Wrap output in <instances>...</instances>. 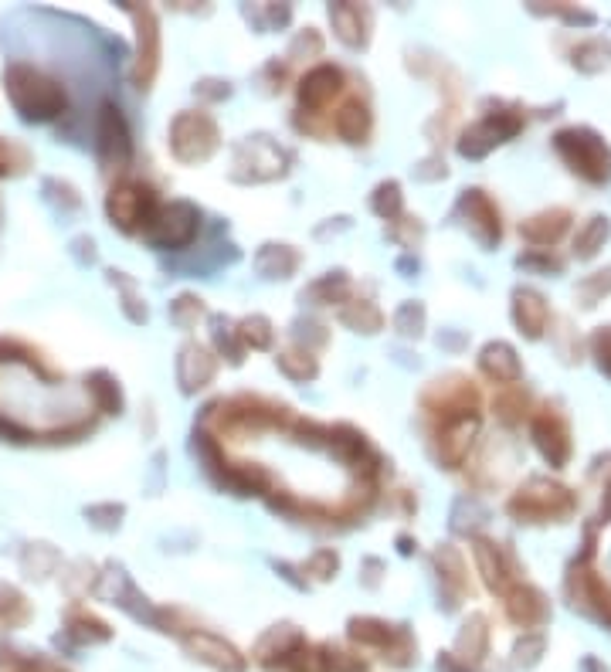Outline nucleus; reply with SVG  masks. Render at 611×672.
Masks as SVG:
<instances>
[{"label":"nucleus","mask_w":611,"mask_h":672,"mask_svg":"<svg viewBox=\"0 0 611 672\" xmlns=\"http://www.w3.org/2000/svg\"><path fill=\"white\" fill-rule=\"evenodd\" d=\"M554 150L561 160L584 177L588 184H608L611 180V146L588 126H567L554 136Z\"/></svg>","instance_id":"nucleus-1"},{"label":"nucleus","mask_w":611,"mask_h":672,"mask_svg":"<svg viewBox=\"0 0 611 672\" xmlns=\"http://www.w3.org/2000/svg\"><path fill=\"white\" fill-rule=\"evenodd\" d=\"M578 499L567 486L550 479H530L527 486H520L510 496L506 510L516 516L520 523H547V520H564V516L574 513Z\"/></svg>","instance_id":"nucleus-2"},{"label":"nucleus","mask_w":611,"mask_h":672,"mask_svg":"<svg viewBox=\"0 0 611 672\" xmlns=\"http://www.w3.org/2000/svg\"><path fill=\"white\" fill-rule=\"evenodd\" d=\"M7 92H11L14 106L28 119H51L65 109V92L58 82L45 79L41 72H34L28 65H11L4 75Z\"/></svg>","instance_id":"nucleus-3"},{"label":"nucleus","mask_w":611,"mask_h":672,"mask_svg":"<svg viewBox=\"0 0 611 672\" xmlns=\"http://www.w3.org/2000/svg\"><path fill=\"white\" fill-rule=\"evenodd\" d=\"M218 123L201 109H187L170 123V150L180 163H204L218 150Z\"/></svg>","instance_id":"nucleus-4"},{"label":"nucleus","mask_w":611,"mask_h":672,"mask_svg":"<svg viewBox=\"0 0 611 672\" xmlns=\"http://www.w3.org/2000/svg\"><path fill=\"white\" fill-rule=\"evenodd\" d=\"M106 211H109V218H113V224H119L123 231H140V228H150V221L157 218L160 204H157V194H153L146 184L123 180V184H116L113 191H109Z\"/></svg>","instance_id":"nucleus-5"},{"label":"nucleus","mask_w":611,"mask_h":672,"mask_svg":"<svg viewBox=\"0 0 611 672\" xmlns=\"http://www.w3.org/2000/svg\"><path fill=\"white\" fill-rule=\"evenodd\" d=\"M567 591H571V598H574V608L588 611V615L601 618V622H611V588L601 581L595 567H591V544L578 564L571 567Z\"/></svg>","instance_id":"nucleus-6"},{"label":"nucleus","mask_w":611,"mask_h":672,"mask_svg":"<svg viewBox=\"0 0 611 672\" xmlns=\"http://www.w3.org/2000/svg\"><path fill=\"white\" fill-rule=\"evenodd\" d=\"M520 129H523V116H516V112H489V116H483L479 123H472L466 133H462L459 153L469 160H479L486 157L493 146L513 140Z\"/></svg>","instance_id":"nucleus-7"},{"label":"nucleus","mask_w":611,"mask_h":672,"mask_svg":"<svg viewBox=\"0 0 611 672\" xmlns=\"http://www.w3.org/2000/svg\"><path fill=\"white\" fill-rule=\"evenodd\" d=\"M197 221H201V214H197L194 204L174 201L157 211V218L150 221L146 235H150L153 245H160V248H184V245H191L197 235Z\"/></svg>","instance_id":"nucleus-8"},{"label":"nucleus","mask_w":611,"mask_h":672,"mask_svg":"<svg viewBox=\"0 0 611 672\" xmlns=\"http://www.w3.org/2000/svg\"><path fill=\"white\" fill-rule=\"evenodd\" d=\"M479 435V411H462V415L442 418V428H438L435 448H438V462L445 469H459L466 462L472 442Z\"/></svg>","instance_id":"nucleus-9"},{"label":"nucleus","mask_w":611,"mask_h":672,"mask_svg":"<svg viewBox=\"0 0 611 672\" xmlns=\"http://www.w3.org/2000/svg\"><path fill=\"white\" fill-rule=\"evenodd\" d=\"M533 445L540 448V455L554 465V469H564L567 462H571V452H574V442H571V428H567V421L557 415L554 408H540L537 415H533Z\"/></svg>","instance_id":"nucleus-10"},{"label":"nucleus","mask_w":611,"mask_h":672,"mask_svg":"<svg viewBox=\"0 0 611 672\" xmlns=\"http://www.w3.org/2000/svg\"><path fill=\"white\" fill-rule=\"evenodd\" d=\"M459 211L466 218V228L476 235V241L483 248H496L499 238H503V218H499L496 201L486 191L472 187V191H462L459 197Z\"/></svg>","instance_id":"nucleus-11"},{"label":"nucleus","mask_w":611,"mask_h":672,"mask_svg":"<svg viewBox=\"0 0 611 672\" xmlns=\"http://www.w3.org/2000/svg\"><path fill=\"white\" fill-rule=\"evenodd\" d=\"M136 17V85L150 89L160 68V24L150 7H133Z\"/></svg>","instance_id":"nucleus-12"},{"label":"nucleus","mask_w":611,"mask_h":672,"mask_svg":"<svg viewBox=\"0 0 611 672\" xmlns=\"http://www.w3.org/2000/svg\"><path fill=\"white\" fill-rule=\"evenodd\" d=\"M343 89V72L337 65H316L309 68L299 82V106L306 112H323Z\"/></svg>","instance_id":"nucleus-13"},{"label":"nucleus","mask_w":611,"mask_h":672,"mask_svg":"<svg viewBox=\"0 0 611 672\" xmlns=\"http://www.w3.org/2000/svg\"><path fill=\"white\" fill-rule=\"evenodd\" d=\"M235 167H248L242 180H272L286 170V153L275 150L269 140H252V143L238 146Z\"/></svg>","instance_id":"nucleus-14"},{"label":"nucleus","mask_w":611,"mask_h":672,"mask_svg":"<svg viewBox=\"0 0 611 672\" xmlns=\"http://www.w3.org/2000/svg\"><path fill=\"white\" fill-rule=\"evenodd\" d=\"M472 557H476V567L479 574L486 577V584L499 594H506L513 588V567H510V557L503 554V547L493 544L489 537H476L472 540Z\"/></svg>","instance_id":"nucleus-15"},{"label":"nucleus","mask_w":611,"mask_h":672,"mask_svg":"<svg viewBox=\"0 0 611 672\" xmlns=\"http://www.w3.org/2000/svg\"><path fill=\"white\" fill-rule=\"evenodd\" d=\"M214 370H218V357H214L204 343H194V340L184 343L177 360V377L184 391H201L204 384H211Z\"/></svg>","instance_id":"nucleus-16"},{"label":"nucleus","mask_w":611,"mask_h":672,"mask_svg":"<svg viewBox=\"0 0 611 672\" xmlns=\"http://www.w3.org/2000/svg\"><path fill=\"white\" fill-rule=\"evenodd\" d=\"M506 615H510L516 625L533 628V625L547 622L550 605H547L544 594L533 588V584H520V581H516L513 588L506 591Z\"/></svg>","instance_id":"nucleus-17"},{"label":"nucleus","mask_w":611,"mask_h":672,"mask_svg":"<svg viewBox=\"0 0 611 672\" xmlns=\"http://www.w3.org/2000/svg\"><path fill=\"white\" fill-rule=\"evenodd\" d=\"M513 320L520 326V333H527L530 340H540L550 323L547 299L537 289H516L513 292Z\"/></svg>","instance_id":"nucleus-18"},{"label":"nucleus","mask_w":611,"mask_h":672,"mask_svg":"<svg viewBox=\"0 0 611 672\" xmlns=\"http://www.w3.org/2000/svg\"><path fill=\"white\" fill-rule=\"evenodd\" d=\"M479 370L496 384H516L523 377V364L510 343H486L479 353Z\"/></svg>","instance_id":"nucleus-19"},{"label":"nucleus","mask_w":611,"mask_h":672,"mask_svg":"<svg viewBox=\"0 0 611 672\" xmlns=\"http://www.w3.org/2000/svg\"><path fill=\"white\" fill-rule=\"evenodd\" d=\"M571 228V211L567 208H550V211H540L533 214V218H527L520 224V235L530 241V245H554V241H561L564 231Z\"/></svg>","instance_id":"nucleus-20"},{"label":"nucleus","mask_w":611,"mask_h":672,"mask_svg":"<svg viewBox=\"0 0 611 672\" xmlns=\"http://www.w3.org/2000/svg\"><path fill=\"white\" fill-rule=\"evenodd\" d=\"M187 649H191L197 659L211 662V666H218V669H228V672H242L245 669V659L238 656V652L231 649L225 639H218V635H208V632L187 635Z\"/></svg>","instance_id":"nucleus-21"},{"label":"nucleus","mask_w":611,"mask_h":672,"mask_svg":"<svg viewBox=\"0 0 611 672\" xmlns=\"http://www.w3.org/2000/svg\"><path fill=\"white\" fill-rule=\"evenodd\" d=\"M99 150H102V157L113 160V163L129 160V133H126V123H123V116H119V109H113V106H102Z\"/></svg>","instance_id":"nucleus-22"},{"label":"nucleus","mask_w":611,"mask_h":672,"mask_svg":"<svg viewBox=\"0 0 611 672\" xmlns=\"http://www.w3.org/2000/svg\"><path fill=\"white\" fill-rule=\"evenodd\" d=\"M333 129H337L340 140L364 143L370 136V109H367V102H360V99L343 102L340 112L333 116Z\"/></svg>","instance_id":"nucleus-23"},{"label":"nucleus","mask_w":611,"mask_h":672,"mask_svg":"<svg viewBox=\"0 0 611 672\" xmlns=\"http://www.w3.org/2000/svg\"><path fill=\"white\" fill-rule=\"evenodd\" d=\"M330 21L337 38L347 41V45H364L367 41V14L357 4H333Z\"/></svg>","instance_id":"nucleus-24"},{"label":"nucleus","mask_w":611,"mask_h":672,"mask_svg":"<svg viewBox=\"0 0 611 672\" xmlns=\"http://www.w3.org/2000/svg\"><path fill=\"white\" fill-rule=\"evenodd\" d=\"M258 272L265 279H289L299 269V252L292 245H265L255 258Z\"/></svg>","instance_id":"nucleus-25"},{"label":"nucleus","mask_w":611,"mask_h":672,"mask_svg":"<svg viewBox=\"0 0 611 672\" xmlns=\"http://www.w3.org/2000/svg\"><path fill=\"white\" fill-rule=\"evenodd\" d=\"M435 567H438V574H442L445 588H452L455 594H466L469 591L466 560H462V554L452 544H442L435 550Z\"/></svg>","instance_id":"nucleus-26"},{"label":"nucleus","mask_w":611,"mask_h":672,"mask_svg":"<svg viewBox=\"0 0 611 672\" xmlns=\"http://www.w3.org/2000/svg\"><path fill=\"white\" fill-rule=\"evenodd\" d=\"M611 238V221L605 214H595V218H588L578 228V235H574V255L578 258H595L601 248H605V241Z\"/></svg>","instance_id":"nucleus-27"},{"label":"nucleus","mask_w":611,"mask_h":672,"mask_svg":"<svg viewBox=\"0 0 611 672\" xmlns=\"http://www.w3.org/2000/svg\"><path fill=\"white\" fill-rule=\"evenodd\" d=\"M340 316H343V323L354 326V330H360V333H377L384 323L381 309L370 303V299H347V306H343Z\"/></svg>","instance_id":"nucleus-28"},{"label":"nucleus","mask_w":611,"mask_h":672,"mask_svg":"<svg viewBox=\"0 0 611 672\" xmlns=\"http://www.w3.org/2000/svg\"><path fill=\"white\" fill-rule=\"evenodd\" d=\"M574 68H581V72H601L608 62H611V41L608 38H588L581 41L578 48H574Z\"/></svg>","instance_id":"nucleus-29"},{"label":"nucleus","mask_w":611,"mask_h":672,"mask_svg":"<svg viewBox=\"0 0 611 672\" xmlns=\"http://www.w3.org/2000/svg\"><path fill=\"white\" fill-rule=\"evenodd\" d=\"M350 635H354L357 642H364V645H381V649L387 652V649H391V642L398 639L401 632H394L391 625L377 622V618H354V622H350Z\"/></svg>","instance_id":"nucleus-30"},{"label":"nucleus","mask_w":611,"mask_h":672,"mask_svg":"<svg viewBox=\"0 0 611 672\" xmlns=\"http://www.w3.org/2000/svg\"><path fill=\"white\" fill-rule=\"evenodd\" d=\"M496 418L503 421V425H520L523 421V415H527V408H530V394L523 391V387H510V391H503V394H496Z\"/></svg>","instance_id":"nucleus-31"},{"label":"nucleus","mask_w":611,"mask_h":672,"mask_svg":"<svg viewBox=\"0 0 611 672\" xmlns=\"http://www.w3.org/2000/svg\"><path fill=\"white\" fill-rule=\"evenodd\" d=\"M279 367L286 370L292 381H313L316 374H320V364H316V357L303 347H292V350H282L279 353Z\"/></svg>","instance_id":"nucleus-32"},{"label":"nucleus","mask_w":611,"mask_h":672,"mask_svg":"<svg viewBox=\"0 0 611 672\" xmlns=\"http://www.w3.org/2000/svg\"><path fill=\"white\" fill-rule=\"evenodd\" d=\"M235 336L245 343V347L265 350V347H272V323L265 320V316H248V320L238 323Z\"/></svg>","instance_id":"nucleus-33"},{"label":"nucleus","mask_w":611,"mask_h":672,"mask_svg":"<svg viewBox=\"0 0 611 672\" xmlns=\"http://www.w3.org/2000/svg\"><path fill=\"white\" fill-rule=\"evenodd\" d=\"M347 296H350L347 275H326V279H320L309 289V299H316V303H347Z\"/></svg>","instance_id":"nucleus-34"},{"label":"nucleus","mask_w":611,"mask_h":672,"mask_svg":"<svg viewBox=\"0 0 611 672\" xmlns=\"http://www.w3.org/2000/svg\"><path fill=\"white\" fill-rule=\"evenodd\" d=\"M605 296H611V269H601L595 275H588V279H581V286H578L581 306L591 309V306H598Z\"/></svg>","instance_id":"nucleus-35"},{"label":"nucleus","mask_w":611,"mask_h":672,"mask_svg":"<svg viewBox=\"0 0 611 672\" xmlns=\"http://www.w3.org/2000/svg\"><path fill=\"white\" fill-rule=\"evenodd\" d=\"M401 187L394 184V180H387V184H381L374 191V211L381 214V218H387V221H394V218H401Z\"/></svg>","instance_id":"nucleus-36"},{"label":"nucleus","mask_w":611,"mask_h":672,"mask_svg":"<svg viewBox=\"0 0 611 672\" xmlns=\"http://www.w3.org/2000/svg\"><path fill=\"white\" fill-rule=\"evenodd\" d=\"M483 645H486V618L483 615H472L466 622V628H462V635H459V649L472 652V659H479Z\"/></svg>","instance_id":"nucleus-37"},{"label":"nucleus","mask_w":611,"mask_h":672,"mask_svg":"<svg viewBox=\"0 0 611 672\" xmlns=\"http://www.w3.org/2000/svg\"><path fill=\"white\" fill-rule=\"evenodd\" d=\"M170 316H174L177 326H184V330H191V326H197V320L204 316V303L197 296H180L174 306H170Z\"/></svg>","instance_id":"nucleus-38"},{"label":"nucleus","mask_w":611,"mask_h":672,"mask_svg":"<svg viewBox=\"0 0 611 672\" xmlns=\"http://www.w3.org/2000/svg\"><path fill=\"white\" fill-rule=\"evenodd\" d=\"M394 326H398L404 336H418L421 326H425V306H421V303H404L398 313H394Z\"/></svg>","instance_id":"nucleus-39"},{"label":"nucleus","mask_w":611,"mask_h":672,"mask_svg":"<svg viewBox=\"0 0 611 672\" xmlns=\"http://www.w3.org/2000/svg\"><path fill=\"white\" fill-rule=\"evenodd\" d=\"M28 163H31L28 150H21L17 143L0 140V177H4V174H21Z\"/></svg>","instance_id":"nucleus-40"},{"label":"nucleus","mask_w":611,"mask_h":672,"mask_svg":"<svg viewBox=\"0 0 611 672\" xmlns=\"http://www.w3.org/2000/svg\"><path fill=\"white\" fill-rule=\"evenodd\" d=\"M89 391L96 394L99 404H102V408H106V411H119V391H116V384L109 381L106 374H96V377H92Z\"/></svg>","instance_id":"nucleus-41"},{"label":"nucleus","mask_w":611,"mask_h":672,"mask_svg":"<svg viewBox=\"0 0 611 672\" xmlns=\"http://www.w3.org/2000/svg\"><path fill=\"white\" fill-rule=\"evenodd\" d=\"M591 353H595L598 367L611 377V326L595 330V336H591Z\"/></svg>","instance_id":"nucleus-42"},{"label":"nucleus","mask_w":611,"mask_h":672,"mask_svg":"<svg viewBox=\"0 0 611 672\" xmlns=\"http://www.w3.org/2000/svg\"><path fill=\"white\" fill-rule=\"evenodd\" d=\"M337 567H340V557L333 554V550H320V554H313V557H309L306 571L313 574V577H320V581H326V577H333V574H337Z\"/></svg>","instance_id":"nucleus-43"},{"label":"nucleus","mask_w":611,"mask_h":672,"mask_svg":"<svg viewBox=\"0 0 611 672\" xmlns=\"http://www.w3.org/2000/svg\"><path fill=\"white\" fill-rule=\"evenodd\" d=\"M520 265H527V269H544V272H561L564 269V262L561 258H554V255H520Z\"/></svg>","instance_id":"nucleus-44"},{"label":"nucleus","mask_w":611,"mask_h":672,"mask_svg":"<svg viewBox=\"0 0 611 672\" xmlns=\"http://www.w3.org/2000/svg\"><path fill=\"white\" fill-rule=\"evenodd\" d=\"M611 520V482L605 486V503H601V523Z\"/></svg>","instance_id":"nucleus-45"},{"label":"nucleus","mask_w":611,"mask_h":672,"mask_svg":"<svg viewBox=\"0 0 611 672\" xmlns=\"http://www.w3.org/2000/svg\"><path fill=\"white\" fill-rule=\"evenodd\" d=\"M45 672H62V669H51V666H45Z\"/></svg>","instance_id":"nucleus-46"}]
</instances>
